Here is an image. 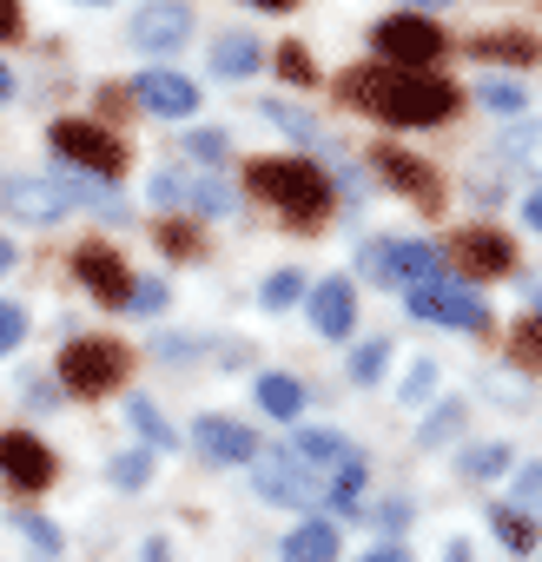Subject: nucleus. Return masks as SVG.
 Returning a JSON list of instances; mask_svg holds the SVG:
<instances>
[{"instance_id": "ddd939ff", "label": "nucleus", "mask_w": 542, "mask_h": 562, "mask_svg": "<svg viewBox=\"0 0 542 562\" xmlns=\"http://www.w3.org/2000/svg\"><path fill=\"white\" fill-rule=\"evenodd\" d=\"M0 470H8V483H21V490H47L54 483V450L41 437L14 430V437H0Z\"/></svg>"}, {"instance_id": "423d86ee", "label": "nucleus", "mask_w": 542, "mask_h": 562, "mask_svg": "<svg viewBox=\"0 0 542 562\" xmlns=\"http://www.w3.org/2000/svg\"><path fill=\"white\" fill-rule=\"evenodd\" d=\"M410 318H424V325H463V331H489V305L476 299V292H463V285H417L410 292Z\"/></svg>"}, {"instance_id": "1a4fd4ad", "label": "nucleus", "mask_w": 542, "mask_h": 562, "mask_svg": "<svg viewBox=\"0 0 542 562\" xmlns=\"http://www.w3.org/2000/svg\"><path fill=\"white\" fill-rule=\"evenodd\" d=\"M185 34H192V8H185V0H146V8L133 14V47L139 54H172Z\"/></svg>"}, {"instance_id": "2f4dec72", "label": "nucleus", "mask_w": 542, "mask_h": 562, "mask_svg": "<svg viewBox=\"0 0 542 562\" xmlns=\"http://www.w3.org/2000/svg\"><path fill=\"white\" fill-rule=\"evenodd\" d=\"M120 490H139L146 476H153V450H126V457H113V470H106Z\"/></svg>"}, {"instance_id": "bb28decb", "label": "nucleus", "mask_w": 542, "mask_h": 562, "mask_svg": "<svg viewBox=\"0 0 542 562\" xmlns=\"http://www.w3.org/2000/svg\"><path fill=\"white\" fill-rule=\"evenodd\" d=\"M14 529H21V536H27V542L41 549V562H54V555H67V536H60V529H54L47 516H34V509H14Z\"/></svg>"}, {"instance_id": "a18cd8bd", "label": "nucleus", "mask_w": 542, "mask_h": 562, "mask_svg": "<svg viewBox=\"0 0 542 562\" xmlns=\"http://www.w3.org/2000/svg\"><path fill=\"white\" fill-rule=\"evenodd\" d=\"M192 345H199V338H159V358H166V364H185Z\"/></svg>"}, {"instance_id": "20e7f679", "label": "nucleus", "mask_w": 542, "mask_h": 562, "mask_svg": "<svg viewBox=\"0 0 542 562\" xmlns=\"http://www.w3.org/2000/svg\"><path fill=\"white\" fill-rule=\"evenodd\" d=\"M47 139H54V153H60L67 166H87V172H100V179H113V172L126 166V146H120L106 126H93V120H60Z\"/></svg>"}, {"instance_id": "09e8293b", "label": "nucleus", "mask_w": 542, "mask_h": 562, "mask_svg": "<svg viewBox=\"0 0 542 562\" xmlns=\"http://www.w3.org/2000/svg\"><path fill=\"white\" fill-rule=\"evenodd\" d=\"M146 562H179V555H172V542H166V536H153V542H146Z\"/></svg>"}, {"instance_id": "6e6552de", "label": "nucleus", "mask_w": 542, "mask_h": 562, "mask_svg": "<svg viewBox=\"0 0 542 562\" xmlns=\"http://www.w3.org/2000/svg\"><path fill=\"white\" fill-rule=\"evenodd\" d=\"M251 483H258V496H264V503H312V496H318L312 470H305V463H298L292 450L251 457Z\"/></svg>"}, {"instance_id": "3c124183", "label": "nucleus", "mask_w": 542, "mask_h": 562, "mask_svg": "<svg viewBox=\"0 0 542 562\" xmlns=\"http://www.w3.org/2000/svg\"><path fill=\"white\" fill-rule=\"evenodd\" d=\"M14 265V238H0V271H8Z\"/></svg>"}, {"instance_id": "f704fd0d", "label": "nucleus", "mask_w": 542, "mask_h": 562, "mask_svg": "<svg viewBox=\"0 0 542 562\" xmlns=\"http://www.w3.org/2000/svg\"><path fill=\"white\" fill-rule=\"evenodd\" d=\"M159 305H166V285H159V278H133L126 312H139V318H146V312H159Z\"/></svg>"}, {"instance_id": "b1692460", "label": "nucleus", "mask_w": 542, "mask_h": 562, "mask_svg": "<svg viewBox=\"0 0 542 562\" xmlns=\"http://www.w3.org/2000/svg\"><path fill=\"white\" fill-rule=\"evenodd\" d=\"M456 470H463L470 483H489V476L509 470V443H470V450L456 457Z\"/></svg>"}, {"instance_id": "f03ea898", "label": "nucleus", "mask_w": 542, "mask_h": 562, "mask_svg": "<svg viewBox=\"0 0 542 562\" xmlns=\"http://www.w3.org/2000/svg\"><path fill=\"white\" fill-rule=\"evenodd\" d=\"M450 106H456V93H450L443 80H424V74H384L377 120H391V126H437Z\"/></svg>"}, {"instance_id": "6e6d98bb", "label": "nucleus", "mask_w": 542, "mask_h": 562, "mask_svg": "<svg viewBox=\"0 0 542 562\" xmlns=\"http://www.w3.org/2000/svg\"><path fill=\"white\" fill-rule=\"evenodd\" d=\"M417 8H443V0H417Z\"/></svg>"}, {"instance_id": "79ce46f5", "label": "nucleus", "mask_w": 542, "mask_h": 562, "mask_svg": "<svg viewBox=\"0 0 542 562\" xmlns=\"http://www.w3.org/2000/svg\"><path fill=\"white\" fill-rule=\"evenodd\" d=\"M159 245H166V251H179V258H192V251H199L192 225H166V232H159Z\"/></svg>"}, {"instance_id": "0eeeda50", "label": "nucleus", "mask_w": 542, "mask_h": 562, "mask_svg": "<svg viewBox=\"0 0 542 562\" xmlns=\"http://www.w3.org/2000/svg\"><path fill=\"white\" fill-rule=\"evenodd\" d=\"M0 205L14 218H27V225H54V218H67V186L34 179V172H8L0 179Z\"/></svg>"}, {"instance_id": "4c0bfd02", "label": "nucleus", "mask_w": 542, "mask_h": 562, "mask_svg": "<svg viewBox=\"0 0 542 562\" xmlns=\"http://www.w3.org/2000/svg\"><path fill=\"white\" fill-rule=\"evenodd\" d=\"M264 120H279L285 133H298V139H318V126L298 113V106H279V100H264Z\"/></svg>"}, {"instance_id": "473e14b6", "label": "nucleus", "mask_w": 542, "mask_h": 562, "mask_svg": "<svg viewBox=\"0 0 542 562\" xmlns=\"http://www.w3.org/2000/svg\"><path fill=\"white\" fill-rule=\"evenodd\" d=\"M489 522H496V536H503V542H509L516 555H529V549H535V529H529V522H522L516 509H489Z\"/></svg>"}, {"instance_id": "de8ad7c7", "label": "nucleus", "mask_w": 542, "mask_h": 562, "mask_svg": "<svg viewBox=\"0 0 542 562\" xmlns=\"http://www.w3.org/2000/svg\"><path fill=\"white\" fill-rule=\"evenodd\" d=\"M364 562H410V549H404V542H377Z\"/></svg>"}, {"instance_id": "39448f33", "label": "nucleus", "mask_w": 542, "mask_h": 562, "mask_svg": "<svg viewBox=\"0 0 542 562\" xmlns=\"http://www.w3.org/2000/svg\"><path fill=\"white\" fill-rule=\"evenodd\" d=\"M371 47H377L384 60H397V67H424V60L443 54V34H437L424 14H384V21L371 27Z\"/></svg>"}, {"instance_id": "5fc2aeb1", "label": "nucleus", "mask_w": 542, "mask_h": 562, "mask_svg": "<svg viewBox=\"0 0 542 562\" xmlns=\"http://www.w3.org/2000/svg\"><path fill=\"white\" fill-rule=\"evenodd\" d=\"M535 318H542V285H535Z\"/></svg>"}, {"instance_id": "c85d7f7f", "label": "nucleus", "mask_w": 542, "mask_h": 562, "mask_svg": "<svg viewBox=\"0 0 542 562\" xmlns=\"http://www.w3.org/2000/svg\"><path fill=\"white\" fill-rule=\"evenodd\" d=\"M456 430H463V404L450 397V404H443L437 417H424V430H417V443H424V450H443V443H450Z\"/></svg>"}, {"instance_id": "6ab92c4d", "label": "nucleus", "mask_w": 542, "mask_h": 562, "mask_svg": "<svg viewBox=\"0 0 542 562\" xmlns=\"http://www.w3.org/2000/svg\"><path fill=\"white\" fill-rule=\"evenodd\" d=\"M305 397H312V391H305L292 371H264V378H258V404H264L271 417H285V424L305 411Z\"/></svg>"}, {"instance_id": "aec40b11", "label": "nucleus", "mask_w": 542, "mask_h": 562, "mask_svg": "<svg viewBox=\"0 0 542 562\" xmlns=\"http://www.w3.org/2000/svg\"><path fill=\"white\" fill-rule=\"evenodd\" d=\"M338 555V529L331 522H298L285 536V562H331Z\"/></svg>"}, {"instance_id": "a211bd4d", "label": "nucleus", "mask_w": 542, "mask_h": 562, "mask_svg": "<svg viewBox=\"0 0 542 562\" xmlns=\"http://www.w3.org/2000/svg\"><path fill=\"white\" fill-rule=\"evenodd\" d=\"M292 457H298L305 470H345L358 450H351L338 430H298V437H292Z\"/></svg>"}, {"instance_id": "4d7b16f0", "label": "nucleus", "mask_w": 542, "mask_h": 562, "mask_svg": "<svg viewBox=\"0 0 542 562\" xmlns=\"http://www.w3.org/2000/svg\"><path fill=\"white\" fill-rule=\"evenodd\" d=\"M87 8H106V0H87Z\"/></svg>"}, {"instance_id": "49530a36", "label": "nucleus", "mask_w": 542, "mask_h": 562, "mask_svg": "<svg viewBox=\"0 0 542 562\" xmlns=\"http://www.w3.org/2000/svg\"><path fill=\"white\" fill-rule=\"evenodd\" d=\"M21 34V0H0V41Z\"/></svg>"}, {"instance_id": "a878e982", "label": "nucleus", "mask_w": 542, "mask_h": 562, "mask_svg": "<svg viewBox=\"0 0 542 562\" xmlns=\"http://www.w3.org/2000/svg\"><path fill=\"white\" fill-rule=\"evenodd\" d=\"M212 67H218V74H225V80H245V74H251V67H258V47H251V41H245V34H225V41H218V47H212Z\"/></svg>"}, {"instance_id": "c9c22d12", "label": "nucleus", "mask_w": 542, "mask_h": 562, "mask_svg": "<svg viewBox=\"0 0 542 562\" xmlns=\"http://www.w3.org/2000/svg\"><path fill=\"white\" fill-rule=\"evenodd\" d=\"M27 338V312L21 305H8V299H0V358H8L14 345Z\"/></svg>"}, {"instance_id": "e433bc0d", "label": "nucleus", "mask_w": 542, "mask_h": 562, "mask_svg": "<svg viewBox=\"0 0 542 562\" xmlns=\"http://www.w3.org/2000/svg\"><path fill=\"white\" fill-rule=\"evenodd\" d=\"M279 74H285L292 87H318V74H312V60H305V47H279Z\"/></svg>"}, {"instance_id": "58836bf2", "label": "nucleus", "mask_w": 542, "mask_h": 562, "mask_svg": "<svg viewBox=\"0 0 542 562\" xmlns=\"http://www.w3.org/2000/svg\"><path fill=\"white\" fill-rule=\"evenodd\" d=\"M153 205H185V172H179V166H166V172L153 179Z\"/></svg>"}, {"instance_id": "cd10ccee", "label": "nucleus", "mask_w": 542, "mask_h": 562, "mask_svg": "<svg viewBox=\"0 0 542 562\" xmlns=\"http://www.w3.org/2000/svg\"><path fill=\"white\" fill-rule=\"evenodd\" d=\"M185 205H199V212H212V218H218V212H232V205H238V192H232V186H218V179H192V172H185Z\"/></svg>"}, {"instance_id": "9d476101", "label": "nucleus", "mask_w": 542, "mask_h": 562, "mask_svg": "<svg viewBox=\"0 0 542 562\" xmlns=\"http://www.w3.org/2000/svg\"><path fill=\"white\" fill-rule=\"evenodd\" d=\"M312 299V325H318V338H351V325H358V285L351 278H325V285H312L305 292Z\"/></svg>"}, {"instance_id": "72a5a7b5", "label": "nucleus", "mask_w": 542, "mask_h": 562, "mask_svg": "<svg viewBox=\"0 0 542 562\" xmlns=\"http://www.w3.org/2000/svg\"><path fill=\"white\" fill-rule=\"evenodd\" d=\"M483 106L489 113H522V87L516 80H483Z\"/></svg>"}, {"instance_id": "f3484780", "label": "nucleus", "mask_w": 542, "mask_h": 562, "mask_svg": "<svg viewBox=\"0 0 542 562\" xmlns=\"http://www.w3.org/2000/svg\"><path fill=\"white\" fill-rule=\"evenodd\" d=\"M456 258H463L470 271H509V265H516V245H509L503 232H483V225H476V232L456 238Z\"/></svg>"}, {"instance_id": "9b49d317", "label": "nucleus", "mask_w": 542, "mask_h": 562, "mask_svg": "<svg viewBox=\"0 0 542 562\" xmlns=\"http://www.w3.org/2000/svg\"><path fill=\"white\" fill-rule=\"evenodd\" d=\"M139 106L159 113V120H192L199 113V87L185 74H172V67H153V74H139Z\"/></svg>"}, {"instance_id": "c03bdc74", "label": "nucleus", "mask_w": 542, "mask_h": 562, "mask_svg": "<svg viewBox=\"0 0 542 562\" xmlns=\"http://www.w3.org/2000/svg\"><path fill=\"white\" fill-rule=\"evenodd\" d=\"M404 522H410V509H404V503H384V509H377V529H391V542L404 536Z\"/></svg>"}, {"instance_id": "412c9836", "label": "nucleus", "mask_w": 542, "mask_h": 562, "mask_svg": "<svg viewBox=\"0 0 542 562\" xmlns=\"http://www.w3.org/2000/svg\"><path fill=\"white\" fill-rule=\"evenodd\" d=\"M470 54H476V60H516V67H529L542 47H535L529 34H476V41H470Z\"/></svg>"}, {"instance_id": "603ef678", "label": "nucleus", "mask_w": 542, "mask_h": 562, "mask_svg": "<svg viewBox=\"0 0 542 562\" xmlns=\"http://www.w3.org/2000/svg\"><path fill=\"white\" fill-rule=\"evenodd\" d=\"M251 8H292V0H251Z\"/></svg>"}, {"instance_id": "f257e3e1", "label": "nucleus", "mask_w": 542, "mask_h": 562, "mask_svg": "<svg viewBox=\"0 0 542 562\" xmlns=\"http://www.w3.org/2000/svg\"><path fill=\"white\" fill-rule=\"evenodd\" d=\"M245 179H251L258 199H271L292 218H325V205H331V179L312 159H251Z\"/></svg>"}, {"instance_id": "ea45409f", "label": "nucleus", "mask_w": 542, "mask_h": 562, "mask_svg": "<svg viewBox=\"0 0 542 562\" xmlns=\"http://www.w3.org/2000/svg\"><path fill=\"white\" fill-rule=\"evenodd\" d=\"M430 391H437V364H417V371L404 378V404H424Z\"/></svg>"}, {"instance_id": "4468645a", "label": "nucleus", "mask_w": 542, "mask_h": 562, "mask_svg": "<svg viewBox=\"0 0 542 562\" xmlns=\"http://www.w3.org/2000/svg\"><path fill=\"white\" fill-rule=\"evenodd\" d=\"M377 172L404 192V199H417V205H443V179L417 159V153H404V146H384L377 153Z\"/></svg>"}, {"instance_id": "7ed1b4c3", "label": "nucleus", "mask_w": 542, "mask_h": 562, "mask_svg": "<svg viewBox=\"0 0 542 562\" xmlns=\"http://www.w3.org/2000/svg\"><path fill=\"white\" fill-rule=\"evenodd\" d=\"M60 378H67V391L100 397V391H113V384L126 378V351H120L113 338H80V345L60 351Z\"/></svg>"}, {"instance_id": "864d4df0", "label": "nucleus", "mask_w": 542, "mask_h": 562, "mask_svg": "<svg viewBox=\"0 0 542 562\" xmlns=\"http://www.w3.org/2000/svg\"><path fill=\"white\" fill-rule=\"evenodd\" d=\"M8 87H14V80H8V67H0V100H8Z\"/></svg>"}, {"instance_id": "5701e85b", "label": "nucleus", "mask_w": 542, "mask_h": 562, "mask_svg": "<svg viewBox=\"0 0 542 562\" xmlns=\"http://www.w3.org/2000/svg\"><path fill=\"white\" fill-rule=\"evenodd\" d=\"M305 292H312V285H305V271H271L264 285H258V305H264V312H292Z\"/></svg>"}, {"instance_id": "c756f323", "label": "nucleus", "mask_w": 542, "mask_h": 562, "mask_svg": "<svg viewBox=\"0 0 542 562\" xmlns=\"http://www.w3.org/2000/svg\"><path fill=\"white\" fill-rule=\"evenodd\" d=\"M509 503H516L522 516H542V463H522V470H516V483H509Z\"/></svg>"}, {"instance_id": "2eb2a0df", "label": "nucleus", "mask_w": 542, "mask_h": 562, "mask_svg": "<svg viewBox=\"0 0 542 562\" xmlns=\"http://www.w3.org/2000/svg\"><path fill=\"white\" fill-rule=\"evenodd\" d=\"M377 271L391 278V285L417 292V285H437L443 278V251L437 245H391V251H377Z\"/></svg>"}, {"instance_id": "f8f14e48", "label": "nucleus", "mask_w": 542, "mask_h": 562, "mask_svg": "<svg viewBox=\"0 0 542 562\" xmlns=\"http://www.w3.org/2000/svg\"><path fill=\"white\" fill-rule=\"evenodd\" d=\"M192 443L205 463H251L258 457V437L238 424V417H199L192 424Z\"/></svg>"}, {"instance_id": "7c9ffc66", "label": "nucleus", "mask_w": 542, "mask_h": 562, "mask_svg": "<svg viewBox=\"0 0 542 562\" xmlns=\"http://www.w3.org/2000/svg\"><path fill=\"white\" fill-rule=\"evenodd\" d=\"M384 364H391V338H371V345L351 358V378H358V384H377V378H384Z\"/></svg>"}, {"instance_id": "8fccbe9b", "label": "nucleus", "mask_w": 542, "mask_h": 562, "mask_svg": "<svg viewBox=\"0 0 542 562\" xmlns=\"http://www.w3.org/2000/svg\"><path fill=\"white\" fill-rule=\"evenodd\" d=\"M522 218H529V225H535V232H542V192H535V199H529V205H522Z\"/></svg>"}, {"instance_id": "a19ab883", "label": "nucleus", "mask_w": 542, "mask_h": 562, "mask_svg": "<svg viewBox=\"0 0 542 562\" xmlns=\"http://www.w3.org/2000/svg\"><path fill=\"white\" fill-rule=\"evenodd\" d=\"M516 351H522V364H535V371H542V318H529V325L516 331Z\"/></svg>"}, {"instance_id": "393cba45", "label": "nucleus", "mask_w": 542, "mask_h": 562, "mask_svg": "<svg viewBox=\"0 0 542 562\" xmlns=\"http://www.w3.org/2000/svg\"><path fill=\"white\" fill-rule=\"evenodd\" d=\"M503 153H509L522 172H535V179H542V120H522L516 133H503Z\"/></svg>"}, {"instance_id": "37998d69", "label": "nucleus", "mask_w": 542, "mask_h": 562, "mask_svg": "<svg viewBox=\"0 0 542 562\" xmlns=\"http://www.w3.org/2000/svg\"><path fill=\"white\" fill-rule=\"evenodd\" d=\"M192 153H199V159H225V133H212V126L192 133Z\"/></svg>"}, {"instance_id": "dca6fc26", "label": "nucleus", "mask_w": 542, "mask_h": 562, "mask_svg": "<svg viewBox=\"0 0 542 562\" xmlns=\"http://www.w3.org/2000/svg\"><path fill=\"white\" fill-rule=\"evenodd\" d=\"M74 271L93 285V299H100V305H126V292H133V278H126L120 251H106V245H87V251L74 258Z\"/></svg>"}, {"instance_id": "4be33fe9", "label": "nucleus", "mask_w": 542, "mask_h": 562, "mask_svg": "<svg viewBox=\"0 0 542 562\" xmlns=\"http://www.w3.org/2000/svg\"><path fill=\"white\" fill-rule=\"evenodd\" d=\"M126 417H133V430H139L153 450H179V430L159 417V404H153V397H126Z\"/></svg>"}]
</instances>
